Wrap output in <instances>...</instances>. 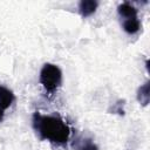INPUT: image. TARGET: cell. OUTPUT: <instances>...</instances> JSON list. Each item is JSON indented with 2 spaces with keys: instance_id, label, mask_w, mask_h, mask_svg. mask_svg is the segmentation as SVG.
Returning <instances> with one entry per match:
<instances>
[{
  "instance_id": "6da1fadb",
  "label": "cell",
  "mask_w": 150,
  "mask_h": 150,
  "mask_svg": "<svg viewBox=\"0 0 150 150\" xmlns=\"http://www.w3.org/2000/svg\"><path fill=\"white\" fill-rule=\"evenodd\" d=\"M32 123L34 130L42 141H48L56 145H63L70 137V129L60 116L43 115L36 111L33 114Z\"/></svg>"
},
{
  "instance_id": "7a4b0ae2",
  "label": "cell",
  "mask_w": 150,
  "mask_h": 150,
  "mask_svg": "<svg viewBox=\"0 0 150 150\" xmlns=\"http://www.w3.org/2000/svg\"><path fill=\"white\" fill-rule=\"evenodd\" d=\"M39 81L47 93L53 94L61 87L62 71L54 63H45L40 70Z\"/></svg>"
},
{
  "instance_id": "3957f363",
  "label": "cell",
  "mask_w": 150,
  "mask_h": 150,
  "mask_svg": "<svg viewBox=\"0 0 150 150\" xmlns=\"http://www.w3.org/2000/svg\"><path fill=\"white\" fill-rule=\"evenodd\" d=\"M98 7V2L95 0H82L79 4V12L82 18H88L93 15Z\"/></svg>"
},
{
  "instance_id": "277c9868",
  "label": "cell",
  "mask_w": 150,
  "mask_h": 150,
  "mask_svg": "<svg viewBox=\"0 0 150 150\" xmlns=\"http://www.w3.org/2000/svg\"><path fill=\"white\" fill-rule=\"evenodd\" d=\"M14 100H15V96L13 91L7 87L0 84V108L4 110L8 109L14 102Z\"/></svg>"
},
{
  "instance_id": "5b68a950",
  "label": "cell",
  "mask_w": 150,
  "mask_h": 150,
  "mask_svg": "<svg viewBox=\"0 0 150 150\" xmlns=\"http://www.w3.org/2000/svg\"><path fill=\"white\" fill-rule=\"evenodd\" d=\"M117 12H118V15L123 20L137 18V9L130 2H122L121 5H118Z\"/></svg>"
},
{
  "instance_id": "8992f818",
  "label": "cell",
  "mask_w": 150,
  "mask_h": 150,
  "mask_svg": "<svg viewBox=\"0 0 150 150\" xmlns=\"http://www.w3.org/2000/svg\"><path fill=\"white\" fill-rule=\"evenodd\" d=\"M75 150H98V146L89 137H77L74 141Z\"/></svg>"
},
{
  "instance_id": "52a82bcc",
  "label": "cell",
  "mask_w": 150,
  "mask_h": 150,
  "mask_svg": "<svg viewBox=\"0 0 150 150\" xmlns=\"http://www.w3.org/2000/svg\"><path fill=\"white\" fill-rule=\"evenodd\" d=\"M122 28L125 33L134 35L136 33L139 32L141 29V22L138 20V18H132V19H128V20H123L122 22Z\"/></svg>"
},
{
  "instance_id": "ba28073f",
  "label": "cell",
  "mask_w": 150,
  "mask_h": 150,
  "mask_svg": "<svg viewBox=\"0 0 150 150\" xmlns=\"http://www.w3.org/2000/svg\"><path fill=\"white\" fill-rule=\"evenodd\" d=\"M137 101L143 105H148L149 101H150V82L146 81L145 83H143L138 90H137Z\"/></svg>"
},
{
  "instance_id": "9c48e42d",
  "label": "cell",
  "mask_w": 150,
  "mask_h": 150,
  "mask_svg": "<svg viewBox=\"0 0 150 150\" xmlns=\"http://www.w3.org/2000/svg\"><path fill=\"white\" fill-rule=\"evenodd\" d=\"M123 104H124V101H118L117 103H115V105L111 108L112 112L114 114H118V115H124V110H123Z\"/></svg>"
},
{
  "instance_id": "30bf717a",
  "label": "cell",
  "mask_w": 150,
  "mask_h": 150,
  "mask_svg": "<svg viewBox=\"0 0 150 150\" xmlns=\"http://www.w3.org/2000/svg\"><path fill=\"white\" fill-rule=\"evenodd\" d=\"M4 111H5V110L0 108V122H2V120H4V116H5V112H4Z\"/></svg>"
}]
</instances>
